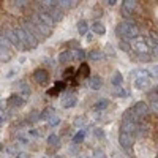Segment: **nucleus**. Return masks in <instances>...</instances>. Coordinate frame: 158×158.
<instances>
[{
	"label": "nucleus",
	"mask_w": 158,
	"mask_h": 158,
	"mask_svg": "<svg viewBox=\"0 0 158 158\" xmlns=\"http://www.w3.org/2000/svg\"><path fill=\"white\" fill-rule=\"evenodd\" d=\"M6 41L11 44V46H15V48H18L19 51H22V46H21V43H19V38H18V35H16V32L15 30H6Z\"/></svg>",
	"instance_id": "7ed1b4c3"
},
{
	"label": "nucleus",
	"mask_w": 158,
	"mask_h": 158,
	"mask_svg": "<svg viewBox=\"0 0 158 158\" xmlns=\"http://www.w3.org/2000/svg\"><path fill=\"white\" fill-rule=\"evenodd\" d=\"M74 125H76V127H82V125H85V117H77L76 120H74Z\"/></svg>",
	"instance_id": "c9c22d12"
},
{
	"label": "nucleus",
	"mask_w": 158,
	"mask_h": 158,
	"mask_svg": "<svg viewBox=\"0 0 158 158\" xmlns=\"http://www.w3.org/2000/svg\"><path fill=\"white\" fill-rule=\"evenodd\" d=\"M57 142H59V136L57 135L48 136V144H49V146H57Z\"/></svg>",
	"instance_id": "2f4dec72"
},
{
	"label": "nucleus",
	"mask_w": 158,
	"mask_h": 158,
	"mask_svg": "<svg viewBox=\"0 0 158 158\" xmlns=\"http://www.w3.org/2000/svg\"><path fill=\"white\" fill-rule=\"evenodd\" d=\"M85 135H87V130L82 128L81 131H79V133H76V135L73 136V142H74V144H79V142H81V141L85 138Z\"/></svg>",
	"instance_id": "c85d7f7f"
},
{
	"label": "nucleus",
	"mask_w": 158,
	"mask_h": 158,
	"mask_svg": "<svg viewBox=\"0 0 158 158\" xmlns=\"http://www.w3.org/2000/svg\"><path fill=\"white\" fill-rule=\"evenodd\" d=\"M136 123H133V122H128V120H123L122 122V127H120V130H122V133H127V135H135V131H136Z\"/></svg>",
	"instance_id": "1a4fd4ad"
},
{
	"label": "nucleus",
	"mask_w": 158,
	"mask_h": 158,
	"mask_svg": "<svg viewBox=\"0 0 158 158\" xmlns=\"http://www.w3.org/2000/svg\"><path fill=\"white\" fill-rule=\"evenodd\" d=\"M76 74V70L73 68V67H70V68H67L63 71V74H62V79H63V82H67V81H70V79H73V76Z\"/></svg>",
	"instance_id": "5701e85b"
},
{
	"label": "nucleus",
	"mask_w": 158,
	"mask_h": 158,
	"mask_svg": "<svg viewBox=\"0 0 158 158\" xmlns=\"http://www.w3.org/2000/svg\"><path fill=\"white\" fill-rule=\"evenodd\" d=\"M77 104V98L74 95H65L62 98V108L65 109H68V108H74Z\"/></svg>",
	"instance_id": "0eeeda50"
},
{
	"label": "nucleus",
	"mask_w": 158,
	"mask_h": 158,
	"mask_svg": "<svg viewBox=\"0 0 158 158\" xmlns=\"http://www.w3.org/2000/svg\"><path fill=\"white\" fill-rule=\"evenodd\" d=\"M135 89L138 90H147L150 87V77H142V79H135L133 82Z\"/></svg>",
	"instance_id": "6e6552de"
},
{
	"label": "nucleus",
	"mask_w": 158,
	"mask_h": 158,
	"mask_svg": "<svg viewBox=\"0 0 158 158\" xmlns=\"http://www.w3.org/2000/svg\"><path fill=\"white\" fill-rule=\"evenodd\" d=\"M95 136H97V138H104V131H103L101 128H97V130H95Z\"/></svg>",
	"instance_id": "58836bf2"
},
{
	"label": "nucleus",
	"mask_w": 158,
	"mask_h": 158,
	"mask_svg": "<svg viewBox=\"0 0 158 158\" xmlns=\"http://www.w3.org/2000/svg\"><path fill=\"white\" fill-rule=\"evenodd\" d=\"M95 158H106V155H104V152H101V150H97L95 152Z\"/></svg>",
	"instance_id": "a19ab883"
},
{
	"label": "nucleus",
	"mask_w": 158,
	"mask_h": 158,
	"mask_svg": "<svg viewBox=\"0 0 158 158\" xmlns=\"http://www.w3.org/2000/svg\"><path fill=\"white\" fill-rule=\"evenodd\" d=\"M52 115H54V111L52 109H44L41 114H40V118H41V120H49Z\"/></svg>",
	"instance_id": "c756f323"
},
{
	"label": "nucleus",
	"mask_w": 158,
	"mask_h": 158,
	"mask_svg": "<svg viewBox=\"0 0 158 158\" xmlns=\"http://www.w3.org/2000/svg\"><path fill=\"white\" fill-rule=\"evenodd\" d=\"M149 98L152 100V103H153V101H158V92H156L155 89L149 92Z\"/></svg>",
	"instance_id": "f704fd0d"
},
{
	"label": "nucleus",
	"mask_w": 158,
	"mask_h": 158,
	"mask_svg": "<svg viewBox=\"0 0 158 158\" xmlns=\"http://www.w3.org/2000/svg\"><path fill=\"white\" fill-rule=\"evenodd\" d=\"M106 52H108V56H111V57H115V51L112 49V46H106Z\"/></svg>",
	"instance_id": "4c0bfd02"
},
{
	"label": "nucleus",
	"mask_w": 158,
	"mask_h": 158,
	"mask_svg": "<svg viewBox=\"0 0 158 158\" xmlns=\"http://www.w3.org/2000/svg\"><path fill=\"white\" fill-rule=\"evenodd\" d=\"M155 90H156V92H158V85H156V87H155Z\"/></svg>",
	"instance_id": "8fccbe9b"
},
{
	"label": "nucleus",
	"mask_w": 158,
	"mask_h": 158,
	"mask_svg": "<svg viewBox=\"0 0 158 158\" xmlns=\"http://www.w3.org/2000/svg\"><path fill=\"white\" fill-rule=\"evenodd\" d=\"M59 123H60V117L52 115V117L49 118V125H51V127H56V125H59Z\"/></svg>",
	"instance_id": "473e14b6"
},
{
	"label": "nucleus",
	"mask_w": 158,
	"mask_h": 158,
	"mask_svg": "<svg viewBox=\"0 0 158 158\" xmlns=\"http://www.w3.org/2000/svg\"><path fill=\"white\" fill-rule=\"evenodd\" d=\"M133 109H135V112H136L139 117H146V115L149 114V104H146L144 101H138V103H135Z\"/></svg>",
	"instance_id": "20e7f679"
},
{
	"label": "nucleus",
	"mask_w": 158,
	"mask_h": 158,
	"mask_svg": "<svg viewBox=\"0 0 158 158\" xmlns=\"http://www.w3.org/2000/svg\"><path fill=\"white\" fill-rule=\"evenodd\" d=\"M123 120L133 122V123H136V125H138V122L141 120V117L135 112V109H133V108H130V109H127V111L123 112Z\"/></svg>",
	"instance_id": "423d86ee"
},
{
	"label": "nucleus",
	"mask_w": 158,
	"mask_h": 158,
	"mask_svg": "<svg viewBox=\"0 0 158 158\" xmlns=\"http://www.w3.org/2000/svg\"><path fill=\"white\" fill-rule=\"evenodd\" d=\"M65 89H67V84H65L63 81H57V82L54 84V87H51V89L48 90V94H49V95H57V94H60V92H63Z\"/></svg>",
	"instance_id": "9b49d317"
},
{
	"label": "nucleus",
	"mask_w": 158,
	"mask_h": 158,
	"mask_svg": "<svg viewBox=\"0 0 158 158\" xmlns=\"http://www.w3.org/2000/svg\"><path fill=\"white\" fill-rule=\"evenodd\" d=\"M3 122H5V117L0 115V125H3Z\"/></svg>",
	"instance_id": "de8ad7c7"
},
{
	"label": "nucleus",
	"mask_w": 158,
	"mask_h": 158,
	"mask_svg": "<svg viewBox=\"0 0 158 158\" xmlns=\"http://www.w3.org/2000/svg\"><path fill=\"white\" fill-rule=\"evenodd\" d=\"M131 76L136 79H142V77H150V73H149V70H136L131 73Z\"/></svg>",
	"instance_id": "393cba45"
},
{
	"label": "nucleus",
	"mask_w": 158,
	"mask_h": 158,
	"mask_svg": "<svg viewBox=\"0 0 158 158\" xmlns=\"http://www.w3.org/2000/svg\"><path fill=\"white\" fill-rule=\"evenodd\" d=\"M122 82H123V76H122L120 73H118V71H117V73H114V74H112V77H111V84H112V85H115V87H118Z\"/></svg>",
	"instance_id": "b1692460"
},
{
	"label": "nucleus",
	"mask_w": 158,
	"mask_h": 158,
	"mask_svg": "<svg viewBox=\"0 0 158 158\" xmlns=\"http://www.w3.org/2000/svg\"><path fill=\"white\" fill-rule=\"evenodd\" d=\"M73 52V59H79V60H82L84 57H85V52L82 51V49H74V51H71Z\"/></svg>",
	"instance_id": "7c9ffc66"
},
{
	"label": "nucleus",
	"mask_w": 158,
	"mask_h": 158,
	"mask_svg": "<svg viewBox=\"0 0 158 158\" xmlns=\"http://www.w3.org/2000/svg\"><path fill=\"white\" fill-rule=\"evenodd\" d=\"M115 95H117V97H120V98H125V97H128L130 94H128V90H125V89H117Z\"/></svg>",
	"instance_id": "72a5a7b5"
},
{
	"label": "nucleus",
	"mask_w": 158,
	"mask_h": 158,
	"mask_svg": "<svg viewBox=\"0 0 158 158\" xmlns=\"http://www.w3.org/2000/svg\"><path fill=\"white\" fill-rule=\"evenodd\" d=\"M103 57H104V54L101 51H98V49H94V51L89 52V59L90 60H101Z\"/></svg>",
	"instance_id": "bb28decb"
},
{
	"label": "nucleus",
	"mask_w": 158,
	"mask_h": 158,
	"mask_svg": "<svg viewBox=\"0 0 158 158\" xmlns=\"http://www.w3.org/2000/svg\"><path fill=\"white\" fill-rule=\"evenodd\" d=\"M90 29H92V32H94L95 35H100V36L106 33V29H104V25H103L101 22H98V21H95L94 24H92V27H90Z\"/></svg>",
	"instance_id": "ddd939ff"
},
{
	"label": "nucleus",
	"mask_w": 158,
	"mask_h": 158,
	"mask_svg": "<svg viewBox=\"0 0 158 158\" xmlns=\"http://www.w3.org/2000/svg\"><path fill=\"white\" fill-rule=\"evenodd\" d=\"M76 5V2H71V0H59L57 2V6L63 11V10H70Z\"/></svg>",
	"instance_id": "aec40b11"
},
{
	"label": "nucleus",
	"mask_w": 158,
	"mask_h": 158,
	"mask_svg": "<svg viewBox=\"0 0 158 158\" xmlns=\"http://www.w3.org/2000/svg\"><path fill=\"white\" fill-rule=\"evenodd\" d=\"M122 8L127 10V11H130V13H133V11L138 8V2H135V0H125L123 5H122Z\"/></svg>",
	"instance_id": "412c9836"
},
{
	"label": "nucleus",
	"mask_w": 158,
	"mask_h": 158,
	"mask_svg": "<svg viewBox=\"0 0 158 158\" xmlns=\"http://www.w3.org/2000/svg\"><path fill=\"white\" fill-rule=\"evenodd\" d=\"M5 103H6L5 100H0V109H5V106H6Z\"/></svg>",
	"instance_id": "a18cd8bd"
},
{
	"label": "nucleus",
	"mask_w": 158,
	"mask_h": 158,
	"mask_svg": "<svg viewBox=\"0 0 158 158\" xmlns=\"http://www.w3.org/2000/svg\"><path fill=\"white\" fill-rule=\"evenodd\" d=\"M76 27H77L79 35H87V33H89V30H90V25H89V22H87V21H84V19H82V21H79Z\"/></svg>",
	"instance_id": "2eb2a0df"
},
{
	"label": "nucleus",
	"mask_w": 158,
	"mask_h": 158,
	"mask_svg": "<svg viewBox=\"0 0 158 158\" xmlns=\"http://www.w3.org/2000/svg\"><path fill=\"white\" fill-rule=\"evenodd\" d=\"M150 108H152V111L158 115V101H153V103L150 104Z\"/></svg>",
	"instance_id": "ea45409f"
},
{
	"label": "nucleus",
	"mask_w": 158,
	"mask_h": 158,
	"mask_svg": "<svg viewBox=\"0 0 158 158\" xmlns=\"http://www.w3.org/2000/svg\"><path fill=\"white\" fill-rule=\"evenodd\" d=\"M135 135L138 138H144V136H147L149 135V125L147 123H141L136 127V131H135Z\"/></svg>",
	"instance_id": "f8f14e48"
},
{
	"label": "nucleus",
	"mask_w": 158,
	"mask_h": 158,
	"mask_svg": "<svg viewBox=\"0 0 158 158\" xmlns=\"http://www.w3.org/2000/svg\"><path fill=\"white\" fill-rule=\"evenodd\" d=\"M90 74V67H89V65L87 63H81V67H79V70L76 71V79H84V77H87Z\"/></svg>",
	"instance_id": "9d476101"
},
{
	"label": "nucleus",
	"mask_w": 158,
	"mask_h": 158,
	"mask_svg": "<svg viewBox=\"0 0 158 158\" xmlns=\"http://www.w3.org/2000/svg\"><path fill=\"white\" fill-rule=\"evenodd\" d=\"M6 103L11 104V106H22V104H24V98H21L19 95H11L6 100Z\"/></svg>",
	"instance_id": "a211bd4d"
},
{
	"label": "nucleus",
	"mask_w": 158,
	"mask_h": 158,
	"mask_svg": "<svg viewBox=\"0 0 158 158\" xmlns=\"http://www.w3.org/2000/svg\"><path fill=\"white\" fill-rule=\"evenodd\" d=\"M10 153H11L13 156H16V153H18V152H16V149H15V147H11V149H8V155H10Z\"/></svg>",
	"instance_id": "37998d69"
},
{
	"label": "nucleus",
	"mask_w": 158,
	"mask_h": 158,
	"mask_svg": "<svg viewBox=\"0 0 158 158\" xmlns=\"http://www.w3.org/2000/svg\"><path fill=\"white\" fill-rule=\"evenodd\" d=\"M149 73H150V77H158V65L152 67V70H150Z\"/></svg>",
	"instance_id": "e433bc0d"
},
{
	"label": "nucleus",
	"mask_w": 158,
	"mask_h": 158,
	"mask_svg": "<svg viewBox=\"0 0 158 158\" xmlns=\"http://www.w3.org/2000/svg\"><path fill=\"white\" fill-rule=\"evenodd\" d=\"M70 152H71V153H77V152H79V149H77V147H73V146H71V147H70Z\"/></svg>",
	"instance_id": "49530a36"
},
{
	"label": "nucleus",
	"mask_w": 158,
	"mask_h": 158,
	"mask_svg": "<svg viewBox=\"0 0 158 158\" xmlns=\"http://www.w3.org/2000/svg\"><path fill=\"white\" fill-rule=\"evenodd\" d=\"M10 57H11L10 46H6V48H0V62H8Z\"/></svg>",
	"instance_id": "4be33fe9"
},
{
	"label": "nucleus",
	"mask_w": 158,
	"mask_h": 158,
	"mask_svg": "<svg viewBox=\"0 0 158 158\" xmlns=\"http://www.w3.org/2000/svg\"><path fill=\"white\" fill-rule=\"evenodd\" d=\"M38 19H40V22H41L43 25H46V27L48 29H51L52 27V25H54V22H52V19L48 16V15H44V13H38Z\"/></svg>",
	"instance_id": "dca6fc26"
},
{
	"label": "nucleus",
	"mask_w": 158,
	"mask_h": 158,
	"mask_svg": "<svg viewBox=\"0 0 158 158\" xmlns=\"http://www.w3.org/2000/svg\"><path fill=\"white\" fill-rule=\"evenodd\" d=\"M84 158H92V156H84Z\"/></svg>",
	"instance_id": "3c124183"
},
{
	"label": "nucleus",
	"mask_w": 158,
	"mask_h": 158,
	"mask_svg": "<svg viewBox=\"0 0 158 158\" xmlns=\"http://www.w3.org/2000/svg\"><path fill=\"white\" fill-rule=\"evenodd\" d=\"M106 3H108L109 6H114V5L117 3V0H108V2H106Z\"/></svg>",
	"instance_id": "c03bdc74"
},
{
	"label": "nucleus",
	"mask_w": 158,
	"mask_h": 158,
	"mask_svg": "<svg viewBox=\"0 0 158 158\" xmlns=\"http://www.w3.org/2000/svg\"><path fill=\"white\" fill-rule=\"evenodd\" d=\"M19 97L21 98H27V97H30V94H32V90H30V87L25 84V82H22L21 85H19Z\"/></svg>",
	"instance_id": "6ab92c4d"
},
{
	"label": "nucleus",
	"mask_w": 158,
	"mask_h": 158,
	"mask_svg": "<svg viewBox=\"0 0 158 158\" xmlns=\"http://www.w3.org/2000/svg\"><path fill=\"white\" fill-rule=\"evenodd\" d=\"M118 144H120L123 149H130V147L135 144V135L120 133V136H118Z\"/></svg>",
	"instance_id": "f03ea898"
},
{
	"label": "nucleus",
	"mask_w": 158,
	"mask_h": 158,
	"mask_svg": "<svg viewBox=\"0 0 158 158\" xmlns=\"http://www.w3.org/2000/svg\"><path fill=\"white\" fill-rule=\"evenodd\" d=\"M117 35L120 36L122 40H135L136 36H139V29L138 25H135L133 22H120L117 25Z\"/></svg>",
	"instance_id": "f257e3e1"
},
{
	"label": "nucleus",
	"mask_w": 158,
	"mask_h": 158,
	"mask_svg": "<svg viewBox=\"0 0 158 158\" xmlns=\"http://www.w3.org/2000/svg\"><path fill=\"white\" fill-rule=\"evenodd\" d=\"M152 54H153L155 57H158V44H155V46L152 48Z\"/></svg>",
	"instance_id": "79ce46f5"
},
{
	"label": "nucleus",
	"mask_w": 158,
	"mask_h": 158,
	"mask_svg": "<svg viewBox=\"0 0 158 158\" xmlns=\"http://www.w3.org/2000/svg\"><path fill=\"white\" fill-rule=\"evenodd\" d=\"M118 48H120L123 52H127V54L133 51V49H131V43L128 41V40H120V43H118Z\"/></svg>",
	"instance_id": "cd10ccee"
},
{
	"label": "nucleus",
	"mask_w": 158,
	"mask_h": 158,
	"mask_svg": "<svg viewBox=\"0 0 158 158\" xmlns=\"http://www.w3.org/2000/svg\"><path fill=\"white\" fill-rule=\"evenodd\" d=\"M101 85H103V79L100 76H94L90 79V89L92 90H100Z\"/></svg>",
	"instance_id": "f3484780"
},
{
	"label": "nucleus",
	"mask_w": 158,
	"mask_h": 158,
	"mask_svg": "<svg viewBox=\"0 0 158 158\" xmlns=\"http://www.w3.org/2000/svg\"><path fill=\"white\" fill-rule=\"evenodd\" d=\"M108 106H109V100H106V98H101V100H98L95 103V109L97 111H103V109H106Z\"/></svg>",
	"instance_id": "a878e982"
},
{
	"label": "nucleus",
	"mask_w": 158,
	"mask_h": 158,
	"mask_svg": "<svg viewBox=\"0 0 158 158\" xmlns=\"http://www.w3.org/2000/svg\"><path fill=\"white\" fill-rule=\"evenodd\" d=\"M71 60H74L71 51H63V52H60V54H59V62L60 63H70Z\"/></svg>",
	"instance_id": "4468645a"
},
{
	"label": "nucleus",
	"mask_w": 158,
	"mask_h": 158,
	"mask_svg": "<svg viewBox=\"0 0 158 158\" xmlns=\"http://www.w3.org/2000/svg\"><path fill=\"white\" fill-rule=\"evenodd\" d=\"M33 79L38 84H46L49 79V73L46 70H35L33 71Z\"/></svg>",
	"instance_id": "39448f33"
},
{
	"label": "nucleus",
	"mask_w": 158,
	"mask_h": 158,
	"mask_svg": "<svg viewBox=\"0 0 158 158\" xmlns=\"http://www.w3.org/2000/svg\"><path fill=\"white\" fill-rule=\"evenodd\" d=\"M156 44H158V43H156Z\"/></svg>",
	"instance_id": "603ef678"
},
{
	"label": "nucleus",
	"mask_w": 158,
	"mask_h": 158,
	"mask_svg": "<svg viewBox=\"0 0 158 158\" xmlns=\"http://www.w3.org/2000/svg\"><path fill=\"white\" fill-rule=\"evenodd\" d=\"M2 149H3V147H2V144H0V150H2Z\"/></svg>",
	"instance_id": "09e8293b"
}]
</instances>
